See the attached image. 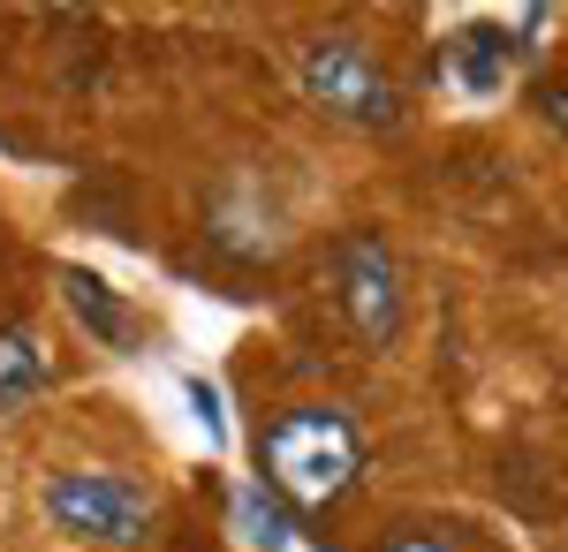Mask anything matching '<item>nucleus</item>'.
Listing matches in <instances>:
<instances>
[{
    "instance_id": "obj_8",
    "label": "nucleus",
    "mask_w": 568,
    "mask_h": 552,
    "mask_svg": "<svg viewBox=\"0 0 568 552\" xmlns=\"http://www.w3.org/2000/svg\"><path fill=\"white\" fill-rule=\"evenodd\" d=\"M235 530H243L258 552L296 545V514H288V500H281L273 484H243V492H235Z\"/></svg>"
},
{
    "instance_id": "obj_6",
    "label": "nucleus",
    "mask_w": 568,
    "mask_h": 552,
    "mask_svg": "<svg viewBox=\"0 0 568 552\" xmlns=\"http://www.w3.org/2000/svg\"><path fill=\"white\" fill-rule=\"evenodd\" d=\"M53 386V348L31 318H0V417Z\"/></svg>"
},
{
    "instance_id": "obj_11",
    "label": "nucleus",
    "mask_w": 568,
    "mask_h": 552,
    "mask_svg": "<svg viewBox=\"0 0 568 552\" xmlns=\"http://www.w3.org/2000/svg\"><path fill=\"white\" fill-rule=\"evenodd\" d=\"M190 401H197V425H205V431L220 439V401H213V386H205V379H190Z\"/></svg>"
},
{
    "instance_id": "obj_7",
    "label": "nucleus",
    "mask_w": 568,
    "mask_h": 552,
    "mask_svg": "<svg viewBox=\"0 0 568 552\" xmlns=\"http://www.w3.org/2000/svg\"><path fill=\"white\" fill-rule=\"evenodd\" d=\"M61 303H69V318L84 326L99 348H130V303L114 296L99 273H84V265H61Z\"/></svg>"
},
{
    "instance_id": "obj_5",
    "label": "nucleus",
    "mask_w": 568,
    "mask_h": 552,
    "mask_svg": "<svg viewBox=\"0 0 568 552\" xmlns=\"http://www.w3.org/2000/svg\"><path fill=\"white\" fill-rule=\"evenodd\" d=\"M516 61H524V45H516L508 23H470V31L447 39V61H439V69H447V84H455V91L493 99V91H508Z\"/></svg>"
},
{
    "instance_id": "obj_3",
    "label": "nucleus",
    "mask_w": 568,
    "mask_h": 552,
    "mask_svg": "<svg viewBox=\"0 0 568 552\" xmlns=\"http://www.w3.org/2000/svg\"><path fill=\"white\" fill-rule=\"evenodd\" d=\"M326 273H334V310H342V326L356 334V348H394L402 340V318H409V288H402V257L379 227H349L334 257H326Z\"/></svg>"
},
{
    "instance_id": "obj_10",
    "label": "nucleus",
    "mask_w": 568,
    "mask_h": 552,
    "mask_svg": "<svg viewBox=\"0 0 568 552\" xmlns=\"http://www.w3.org/2000/svg\"><path fill=\"white\" fill-rule=\"evenodd\" d=\"M379 552H455V545H447L439 530H425V522H402V530H394Z\"/></svg>"
},
{
    "instance_id": "obj_1",
    "label": "nucleus",
    "mask_w": 568,
    "mask_h": 552,
    "mask_svg": "<svg viewBox=\"0 0 568 552\" xmlns=\"http://www.w3.org/2000/svg\"><path fill=\"white\" fill-rule=\"evenodd\" d=\"M364 477V431L342 401H288L258 431V484H273L288 508H342Z\"/></svg>"
},
{
    "instance_id": "obj_4",
    "label": "nucleus",
    "mask_w": 568,
    "mask_h": 552,
    "mask_svg": "<svg viewBox=\"0 0 568 552\" xmlns=\"http://www.w3.org/2000/svg\"><path fill=\"white\" fill-rule=\"evenodd\" d=\"M39 508L77 545H136L152 530V492L122 469H53Z\"/></svg>"
},
{
    "instance_id": "obj_9",
    "label": "nucleus",
    "mask_w": 568,
    "mask_h": 552,
    "mask_svg": "<svg viewBox=\"0 0 568 552\" xmlns=\"http://www.w3.org/2000/svg\"><path fill=\"white\" fill-rule=\"evenodd\" d=\"M538 114H546V129L568 144V76H546V84H538Z\"/></svg>"
},
{
    "instance_id": "obj_2",
    "label": "nucleus",
    "mask_w": 568,
    "mask_h": 552,
    "mask_svg": "<svg viewBox=\"0 0 568 552\" xmlns=\"http://www.w3.org/2000/svg\"><path fill=\"white\" fill-rule=\"evenodd\" d=\"M296 84L304 99L326 114V122H349V129H402V84L379 69V53L349 31H318L296 53Z\"/></svg>"
}]
</instances>
